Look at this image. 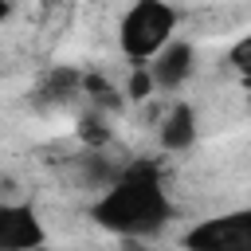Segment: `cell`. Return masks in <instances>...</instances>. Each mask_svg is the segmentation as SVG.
I'll use <instances>...</instances> for the list:
<instances>
[{
	"mask_svg": "<svg viewBox=\"0 0 251 251\" xmlns=\"http://www.w3.org/2000/svg\"><path fill=\"white\" fill-rule=\"evenodd\" d=\"M47 243L39 220L24 204H0V251H27Z\"/></svg>",
	"mask_w": 251,
	"mask_h": 251,
	"instance_id": "4",
	"label": "cell"
},
{
	"mask_svg": "<svg viewBox=\"0 0 251 251\" xmlns=\"http://www.w3.org/2000/svg\"><path fill=\"white\" fill-rule=\"evenodd\" d=\"M8 12H12V0H0V20H4Z\"/></svg>",
	"mask_w": 251,
	"mask_h": 251,
	"instance_id": "11",
	"label": "cell"
},
{
	"mask_svg": "<svg viewBox=\"0 0 251 251\" xmlns=\"http://www.w3.org/2000/svg\"><path fill=\"white\" fill-rule=\"evenodd\" d=\"M153 90H157V86H153V75H149V67H145V63H133V75H129L126 98H129V102H145Z\"/></svg>",
	"mask_w": 251,
	"mask_h": 251,
	"instance_id": "9",
	"label": "cell"
},
{
	"mask_svg": "<svg viewBox=\"0 0 251 251\" xmlns=\"http://www.w3.org/2000/svg\"><path fill=\"white\" fill-rule=\"evenodd\" d=\"M78 82H82V78H78V71H71V67H59V71H51V75H47V82H43V94H47V98H71Z\"/></svg>",
	"mask_w": 251,
	"mask_h": 251,
	"instance_id": "7",
	"label": "cell"
},
{
	"mask_svg": "<svg viewBox=\"0 0 251 251\" xmlns=\"http://www.w3.org/2000/svg\"><path fill=\"white\" fill-rule=\"evenodd\" d=\"M153 63H149V75H153V86H165V90H173V86H180L188 75H192V47L188 43H165L157 55H149Z\"/></svg>",
	"mask_w": 251,
	"mask_h": 251,
	"instance_id": "5",
	"label": "cell"
},
{
	"mask_svg": "<svg viewBox=\"0 0 251 251\" xmlns=\"http://www.w3.org/2000/svg\"><path fill=\"white\" fill-rule=\"evenodd\" d=\"M188 247L196 251H220V247H247L251 243V220L247 216H224V220H204L184 235Z\"/></svg>",
	"mask_w": 251,
	"mask_h": 251,
	"instance_id": "3",
	"label": "cell"
},
{
	"mask_svg": "<svg viewBox=\"0 0 251 251\" xmlns=\"http://www.w3.org/2000/svg\"><path fill=\"white\" fill-rule=\"evenodd\" d=\"M169 216H173V208L165 200V188H161V176H157L153 161L129 165L122 176L110 180L106 196L94 204V220L110 231H122L129 243L137 235L157 231Z\"/></svg>",
	"mask_w": 251,
	"mask_h": 251,
	"instance_id": "1",
	"label": "cell"
},
{
	"mask_svg": "<svg viewBox=\"0 0 251 251\" xmlns=\"http://www.w3.org/2000/svg\"><path fill=\"white\" fill-rule=\"evenodd\" d=\"M173 31H176V12L165 0H137L122 20L118 43L133 63H145L173 39Z\"/></svg>",
	"mask_w": 251,
	"mask_h": 251,
	"instance_id": "2",
	"label": "cell"
},
{
	"mask_svg": "<svg viewBox=\"0 0 251 251\" xmlns=\"http://www.w3.org/2000/svg\"><path fill=\"white\" fill-rule=\"evenodd\" d=\"M78 137H82L86 145H106V141H110L106 118H102V114H82V118H78Z\"/></svg>",
	"mask_w": 251,
	"mask_h": 251,
	"instance_id": "8",
	"label": "cell"
},
{
	"mask_svg": "<svg viewBox=\"0 0 251 251\" xmlns=\"http://www.w3.org/2000/svg\"><path fill=\"white\" fill-rule=\"evenodd\" d=\"M231 67H235V71H243V75L251 71V39H247V35L231 47Z\"/></svg>",
	"mask_w": 251,
	"mask_h": 251,
	"instance_id": "10",
	"label": "cell"
},
{
	"mask_svg": "<svg viewBox=\"0 0 251 251\" xmlns=\"http://www.w3.org/2000/svg\"><path fill=\"white\" fill-rule=\"evenodd\" d=\"M196 141V110L192 106H173L169 110V118L161 122V145L169 149V153H180V149H188Z\"/></svg>",
	"mask_w": 251,
	"mask_h": 251,
	"instance_id": "6",
	"label": "cell"
}]
</instances>
